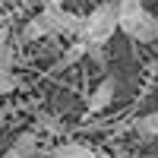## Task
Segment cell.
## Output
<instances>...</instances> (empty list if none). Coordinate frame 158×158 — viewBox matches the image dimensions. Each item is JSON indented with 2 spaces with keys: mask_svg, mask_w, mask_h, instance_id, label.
Segmentation results:
<instances>
[{
  "mask_svg": "<svg viewBox=\"0 0 158 158\" xmlns=\"http://www.w3.org/2000/svg\"><path fill=\"white\" fill-rule=\"evenodd\" d=\"M117 29H120V6H117V0H104V3H98L85 16L82 41L92 44V48H104L114 38Z\"/></svg>",
  "mask_w": 158,
  "mask_h": 158,
  "instance_id": "obj_1",
  "label": "cell"
},
{
  "mask_svg": "<svg viewBox=\"0 0 158 158\" xmlns=\"http://www.w3.org/2000/svg\"><path fill=\"white\" fill-rule=\"evenodd\" d=\"M41 16L48 22L51 35H67V38H82V25H85V16H76V13L63 10L60 0H51V3L41 10Z\"/></svg>",
  "mask_w": 158,
  "mask_h": 158,
  "instance_id": "obj_2",
  "label": "cell"
},
{
  "mask_svg": "<svg viewBox=\"0 0 158 158\" xmlns=\"http://www.w3.org/2000/svg\"><path fill=\"white\" fill-rule=\"evenodd\" d=\"M117 92H120V79H117V76H104L101 82L92 89V95L85 98V117L108 111L111 104H114V98H117Z\"/></svg>",
  "mask_w": 158,
  "mask_h": 158,
  "instance_id": "obj_3",
  "label": "cell"
},
{
  "mask_svg": "<svg viewBox=\"0 0 158 158\" xmlns=\"http://www.w3.org/2000/svg\"><path fill=\"white\" fill-rule=\"evenodd\" d=\"M117 6H120V32L130 38L136 32L139 19L146 16V3L142 0H117Z\"/></svg>",
  "mask_w": 158,
  "mask_h": 158,
  "instance_id": "obj_4",
  "label": "cell"
},
{
  "mask_svg": "<svg viewBox=\"0 0 158 158\" xmlns=\"http://www.w3.org/2000/svg\"><path fill=\"white\" fill-rule=\"evenodd\" d=\"M38 155H41V149H38V133H32V130L19 133L16 142L3 152V158H38Z\"/></svg>",
  "mask_w": 158,
  "mask_h": 158,
  "instance_id": "obj_5",
  "label": "cell"
},
{
  "mask_svg": "<svg viewBox=\"0 0 158 158\" xmlns=\"http://www.w3.org/2000/svg\"><path fill=\"white\" fill-rule=\"evenodd\" d=\"M48 155H51V158H98L92 146L76 142V139H73V142H60V146H51Z\"/></svg>",
  "mask_w": 158,
  "mask_h": 158,
  "instance_id": "obj_6",
  "label": "cell"
},
{
  "mask_svg": "<svg viewBox=\"0 0 158 158\" xmlns=\"http://www.w3.org/2000/svg\"><path fill=\"white\" fill-rule=\"evenodd\" d=\"M130 38H133V41H139V44H155V41H158V16L146 10V16L139 19L136 32L130 35Z\"/></svg>",
  "mask_w": 158,
  "mask_h": 158,
  "instance_id": "obj_7",
  "label": "cell"
},
{
  "mask_svg": "<svg viewBox=\"0 0 158 158\" xmlns=\"http://www.w3.org/2000/svg\"><path fill=\"white\" fill-rule=\"evenodd\" d=\"M89 51H92V48H89V44L82 41V38H76V41H73V44H70L67 51H63V57L57 60V67H60V70H67V67H73V63H76V60H82V57L89 54Z\"/></svg>",
  "mask_w": 158,
  "mask_h": 158,
  "instance_id": "obj_8",
  "label": "cell"
},
{
  "mask_svg": "<svg viewBox=\"0 0 158 158\" xmlns=\"http://www.w3.org/2000/svg\"><path fill=\"white\" fill-rule=\"evenodd\" d=\"M22 38H25V41H38V38H54V35H51V29H48L44 16L38 13L35 19H29V22H25V29H22Z\"/></svg>",
  "mask_w": 158,
  "mask_h": 158,
  "instance_id": "obj_9",
  "label": "cell"
},
{
  "mask_svg": "<svg viewBox=\"0 0 158 158\" xmlns=\"http://www.w3.org/2000/svg\"><path fill=\"white\" fill-rule=\"evenodd\" d=\"M19 85H22V79H19L16 73L0 67V95H13V92H16Z\"/></svg>",
  "mask_w": 158,
  "mask_h": 158,
  "instance_id": "obj_10",
  "label": "cell"
},
{
  "mask_svg": "<svg viewBox=\"0 0 158 158\" xmlns=\"http://www.w3.org/2000/svg\"><path fill=\"white\" fill-rule=\"evenodd\" d=\"M136 130H139L142 136H158V111L139 117V120H136Z\"/></svg>",
  "mask_w": 158,
  "mask_h": 158,
  "instance_id": "obj_11",
  "label": "cell"
},
{
  "mask_svg": "<svg viewBox=\"0 0 158 158\" xmlns=\"http://www.w3.org/2000/svg\"><path fill=\"white\" fill-rule=\"evenodd\" d=\"M13 63H16V44H13V38H10L6 44H0V67L13 70Z\"/></svg>",
  "mask_w": 158,
  "mask_h": 158,
  "instance_id": "obj_12",
  "label": "cell"
},
{
  "mask_svg": "<svg viewBox=\"0 0 158 158\" xmlns=\"http://www.w3.org/2000/svg\"><path fill=\"white\" fill-rule=\"evenodd\" d=\"M10 41V25H0V44Z\"/></svg>",
  "mask_w": 158,
  "mask_h": 158,
  "instance_id": "obj_13",
  "label": "cell"
}]
</instances>
